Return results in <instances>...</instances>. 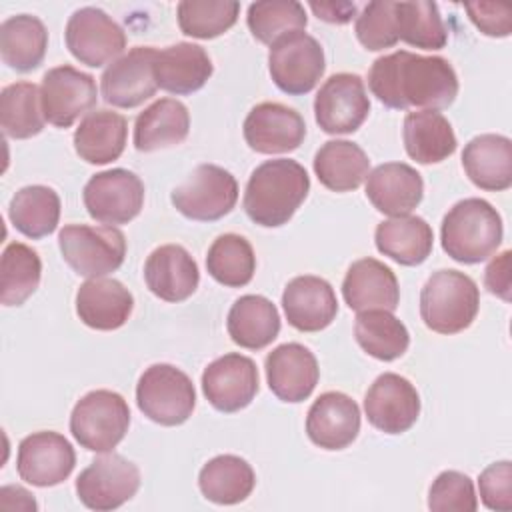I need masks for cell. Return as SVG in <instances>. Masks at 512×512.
I'll use <instances>...</instances> for the list:
<instances>
[{
    "instance_id": "4316f807",
    "label": "cell",
    "mask_w": 512,
    "mask_h": 512,
    "mask_svg": "<svg viewBox=\"0 0 512 512\" xmlns=\"http://www.w3.org/2000/svg\"><path fill=\"white\" fill-rule=\"evenodd\" d=\"M212 60L208 52L192 42H178L156 52L154 78L158 88L186 96L200 90L212 76Z\"/></svg>"
},
{
    "instance_id": "7c38bea8",
    "label": "cell",
    "mask_w": 512,
    "mask_h": 512,
    "mask_svg": "<svg viewBox=\"0 0 512 512\" xmlns=\"http://www.w3.org/2000/svg\"><path fill=\"white\" fill-rule=\"evenodd\" d=\"M140 488V470L128 458L106 452L76 478L78 500L96 512H108L128 502Z\"/></svg>"
},
{
    "instance_id": "4dcf8cb0",
    "label": "cell",
    "mask_w": 512,
    "mask_h": 512,
    "mask_svg": "<svg viewBox=\"0 0 512 512\" xmlns=\"http://www.w3.org/2000/svg\"><path fill=\"white\" fill-rule=\"evenodd\" d=\"M374 242L380 254L402 266L422 264L434 246V232L420 216H394L376 226Z\"/></svg>"
},
{
    "instance_id": "83f0119b",
    "label": "cell",
    "mask_w": 512,
    "mask_h": 512,
    "mask_svg": "<svg viewBox=\"0 0 512 512\" xmlns=\"http://www.w3.org/2000/svg\"><path fill=\"white\" fill-rule=\"evenodd\" d=\"M462 166L474 186L500 192L512 186V142L502 134L474 136L462 152Z\"/></svg>"
},
{
    "instance_id": "8992f818",
    "label": "cell",
    "mask_w": 512,
    "mask_h": 512,
    "mask_svg": "<svg viewBox=\"0 0 512 512\" xmlns=\"http://www.w3.org/2000/svg\"><path fill=\"white\" fill-rule=\"evenodd\" d=\"M136 404L148 420L160 426H180L194 412L196 390L180 368L152 364L138 378Z\"/></svg>"
},
{
    "instance_id": "f546056e",
    "label": "cell",
    "mask_w": 512,
    "mask_h": 512,
    "mask_svg": "<svg viewBox=\"0 0 512 512\" xmlns=\"http://www.w3.org/2000/svg\"><path fill=\"white\" fill-rule=\"evenodd\" d=\"M128 122L112 110H94L82 118L74 132V150L88 164H108L122 156Z\"/></svg>"
},
{
    "instance_id": "4fadbf2b",
    "label": "cell",
    "mask_w": 512,
    "mask_h": 512,
    "mask_svg": "<svg viewBox=\"0 0 512 512\" xmlns=\"http://www.w3.org/2000/svg\"><path fill=\"white\" fill-rule=\"evenodd\" d=\"M40 98L46 122L56 128H68L80 116L90 114L98 100V88L90 74L64 64L44 74Z\"/></svg>"
},
{
    "instance_id": "ab89813d",
    "label": "cell",
    "mask_w": 512,
    "mask_h": 512,
    "mask_svg": "<svg viewBox=\"0 0 512 512\" xmlns=\"http://www.w3.org/2000/svg\"><path fill=\"white\" fill-rule=\"evenodd\" d=\"M42 262L36 250L22 242H10L0 262V302L4 306L24 304L38 288Z\"/></svg>"
},
{
    "instance_id": "f1b7e54d",
    "label": "cell",
    "mask_w": 512,
    "mask_h": 512,
    "mask_svg": "<svg viewBox=\"0 0 512 512\" xmlns=\"http://www.w3.org/2000/svg\"><path fill=\"white\" fill-rule=\"evenodd\" d=\"M190 132L188 108L176 98H160L144 108L134 122V148L154 152L178 146Z\"/></svg>"
},
{
    "instance_id": "b9f144b4",
    "label": "cell",
    "mask_w": 512,
    "mask_h": 512,
    "mask_svg": "<svg viewBox=\"0 0 512 512\" xmlns=\"http://www.w3.org/2000/svg\"><path fill=\"white\" fill-rule=\"evenodd\" d=\"M208 274L228 288L246 286L256 270L252 244L240 234L218 236L206 254Z\"/></svg>"
},
{
    "instance_id": "5bb4252c",
    "label": "cell",
    "mask_w": 512,
    "mask_h": 512,
    "mask_svg": "<svg viewBox=\"0 0 512 512\" xmlns=\"http://www.w3.org/2000/svg\"><path fill=\"white\" fill-rule=\"evenodd\" d=\"M370 112L364 80L358 74H332L314 98L316 124L326 134L356 132Z\"/></svg>"
},
{
    "instance_id": "836d02e7",
    "label": "cell",
    "mask_w": 512,
    "mask_h": 512,
    "mask_svg": "<svg viewBox=\"0 0 512 512\" xmlns=\"http://www.w3.org/2000/svg\"><path fill=\"white\" fill-rule=\"evenodd\" d=\"M314 174L332 192H352L370 174L366 152L350 140H328L314 154Z\"/></svg>"
},
{
    "instance_id": "e575fe53",
    "label": "cell",
    "mask_w": 512,
    "mask_h": 512,
    "mask_svg": "<svg viewBox=\"0 0 512 512\" xmlns=\"http://www.w3.org/2000/svg\"><path fill=\"white\" fill-rule=\"evenodd\" d=\"M48 48V30L32 14H16L0 26V56L16 72L36 70Z\"/></svg>"
},
{
    "instance_id": "2e32d148",
    "label": "cell",
    "mask_w": 512,
    "mask_h": 512,
    "mask_svg": "<svg viewBox=\"0 0 512 512\" xmlns=\"http://www.w3.org/2000/svg\"><path fill=\"white\" fill-rule=\"evenodd\" d=\"M156 48L136 46L108 64L100 78V90L106 104L116 108H136L158 90L154 78Z\"/></svg>"
},
{
    "instance_id": "8fae6325",
    "label": "cell",
    "mask_w": 512,
    "mask_h": 512,
    "mask_svg": "<svg viewBox=\"0 0 512 512\" xmlns=\"http://www.w3.org/2000/svg\"><path fill=\"white\" fill-rule=\"evenodd\" d=\"M64 38L70 54L90 68L112 64L126 48L122 26L96 6L78 8L68 18Z\"/></svg>"
},
{
    "instance_id": "ee69618b",
    "label": "cell",
    "mask_w": 512,
    "mask_h": 512,
    "mask_svg": "<svg viewBox=\"0 0 512 512\" xmlns=\"http://www.w3.org/2000/svg\"><path fill=\"white\" fill-rule=\"evenodd\" d=\"M246 24L258 42L272 44L288 32L304 30L308 16L296 0H264L248 6Z\"/></svg>"
},
{
    "instance_id": "9c48e42d",
    "label": "cell",
    "mask_w": 512,
    "mask_h": 512,
    "mask_svg": "<svg viewBox=\"0 0 512 512\" xmlns=\"http://www.w3.org/2000/svg\"><path fill=\"white\" fill-rule=\"evenodd\" d=\"M174 208L198 222H214L232 212L238 200L236 178L216 164H200L172 190Z\"/></svg>"
},
{
    "instance_id": "d6986e66",
    "label": "cell",
    "mask_w": 512,
    "mask_h": 512,
    "mask_svg": "<svg viewBox=\"0 0 512 512\" xmlns=\"http://www.w3.org/2000/svg\"><path fill=\"white\" fill-rule=\"evenodd\" d=\"M306 136L300 112L280 102L254 106L244 120V140L260 154H284L296 150Z\"/></svg>"
},
{
    "instance_id": "60d3db41",
    "label": "cell",
    "mask_w": 512,
    "mask_h": 512,
    "mask_svg": "<svg viewBox=\"0 0 512 512\" xmlns=\"http://www.w3.org/2000/svg\"><path fill=\"white\" fill-rule=\"evenodd\" d=\"M396 32L398 40L422 50H440L448 42L438 4L428 0L396 2Z\"/></svg>"
},
{
    "instance_id": "f6af8a7d",
    "label": "cell",
    "mask_w": 512,
    "mask_h": 512,
    "mask_svg": "<svg viewBox=\"0 0 512 512\" xmlns=\"http://www.w3.org/2000/svg\"><path fill=\"white\" fill-rule=\"evenodd\" d=\"M354 32L358 42L372 52L392 48L398 42L396 32V2H368L356 14Z\"/></svg>"
},
{
    "instance_id": "44dd1931",
    "label": "cell",
    "mask_w": 512,
    "mask_h": 512,
    "mask_svg": "<svg viewBox=\"0 0 512 512\" xmlns=\"http://www.w3.org/2000/svg\"><path fill=\"white\" fill-rule=\"evenodd\" d=\"M360 432V408L344 392L320 394L306 414V434L324 450L350 446Z\"/></svg>"
},
{
    "instance_id": "6da1fadb",
    "label": "cell",
    "mask_w": 512,
    "mask_h": 512,
    "mask_svg": "<svg viewBox=\"0 0 512 512\" xmlns=\"http://www.w3.org/2000/svg\"><path fill=\"white\" fill-rule=\"evenodd\" d=\"M368 88L388 108L442 110L458 96V76L442 56L396 50L374 60Z\"/></svg>"
},
{
    "instance_id": "7402d4cb",
    "label": "cell",
    "mask_w": 512,
    "mask_h": 512,
    "mask_svg": "<svg viewBox=\"0 0 512 512\" xmlns=\"http://www.w3.org/2000/svg\"><path fill=\"white\" fill-rule=\"evenodd\" d=\"M282 308L292 328L300 332H320L338 314V300L330 282L304 274L292 278L282 292Z\"/></svg>"
},
{
    "instance_id": "7bdbcfd3",
    "label": "cell",
    "mask_w": 512,
    "mask_h": 512,
    "mask_svg": "<svg viewBox=\"0 0 512 512\" xmlns=\"http://www.w3.org/2000/svg\"><path fill=\"white\" fill-rule=\"evenodd\" d=\"M176 12L182 34L210 40L236 24L240 4L232 0H184Z\"/></svg>"
},
{
    "instance_id": "7dc6e473",
    "label": "cell",
    "mask_w": 512,
    "mask_h": 512,
    "mask_svg": "<svg viewBox=\"0 0 512 512\" xmlns=\"http://www.w3.org/2000/svg\"><path fill=\"white\" fill-rule=\"evenodd\" d=\"M480 500L486 508L498 512L512 510V464L508 460L494 462L480 472Z\"/></svg>"
},
{
    "instance_id": "3957f363",
    "label": "cell",
    "mask_w": 512,
    "mask_h": 512,
    "mask_svg": "<svg viewBox=\"0 0 512 512\" xmlns=\"http://www.w3.org/2000/svg\"><path fill=\"white\" fill-rule=\"evenodd\" d=\"M502 218L496 208L482 198L456 202L440 226L442 250L460 264L488 260L502 242Z\"/></svg>"
},
{
    "instance_id": "cb8c5ba5",
    "label": "cell",
    "mask_w": 512,
    "mask_h": 512,
    "mask_svg": "<svg viewBox=\"0 0 512 512\" xmlns=\"http://www.w3.org/2000/svg\"><path fill=\"white\" fill-rule=\"evenodd\" d=\"M342 296L350 310H388L394 312L400 302L398 278L390 266L376 258L352 262L342 282Z\"/></svg>"
},
{
    "instance_id": "d4e9b609",
    "label": "cell",
    "mask_w": 512,
    "mask_h": 512,
    "mask_svg": "<svg viewBox=\"0 0 512 512\" xmlns=\"http://www.w3.org/2000/svg\"><path fill=\"white\" fill-rule=\"evenodd\" d=\"M424 196V182L416 168L404 162H386L376 166L366 178V198L388 216L410 214Z\"/></svg>"
},
{
    "instance_id": "7a4b0ae2",
    "label": "cell",
    "mask_w": 512,
    "mask_h": 512,
    "mask_svg": "<svg viewBox=\"0 0 512 512\" xmlns=\"http://www.w3.org/2000/svg\"><path fill=\"white\" fill-rule=\"evenodd\" d=\"M310 192V176L290 158L266 160L256 166L244 190L246 216L264 228L286 224Z\"/></svg>"
},
{
    "instance_id": "5b68a950",
    "label": "cell",
    "mask_w": 512,
    "mask_h": 512,
    "mask_svg": "<svg viewBox=\"0 0 512 512\" xmlns=\"http://www.w3.org/2000/svg\"><path fill=\"white\" fill-rule=\"evenodd\" d=\"M130 426V408L126 400L112 390H92L84 394L72 414L70 432L74 440L98 454L112 452L126 436Z\"/></svg>"
},
{
    "instance_id": "d590c367",
    "label": "cell",
    "mask_w": 512,
    "mask_h": 512,
    "mask_svg": "<svg viewBox=\"0 0 512 512\" xmlns=\"http://www.w3.org/2000/svg\"><path fill=\"white\" fill-rule=\"evenodd\" d=\"M198 486L206 500L230 506L244 502L252 494L256 486V474L244 458L234 454H220L202 466L198 474Z\"/></svg>"
},
{
    "instance_id": "9a60e30c",
    "label": "cell",
    "mask_w": 512,
    "mask_h": 512,
    "mask_svg": "<svg viewBox=\"0 0 512 512\" xmlns=\"http://www.w3.org/2000/svg\"><path fill=\"white\" fill-rule=\"evenodd\" d=\"M368 422L384 434L410 430L420 416V396L410 380L400 374H380L364 396Z\"/></svg>"
},
{
    "instance_id": "f35d334b",
    "label": "cell",
    "mask_w": 512,
    "mask_h": 512,
    "mask_svg": "<svg viewBox=\"0 0 512 512\" xmlns=\"http://www.w3.org/2000/svg\"><path fill=\"white\" fill-rule=\"evenodd\" d=\"M46 124L40 88L32 82H14L0 92V126L4 136L26 140L42 132Z\"/></svg>"
},
{
    "instance_id": "816d5d0a",
    "label": "cell",
    "mask_w": 512,
    "mask_h": 512,
    "mask_svg": "<svg viewBox=\"0 0 512 512\" xmlns=\"http://www.w3.org/2000/svg\"><path fill=\"white\" fill-rule=\"evenodd\" d=\"M0 506L4 510H36V500L22 486H2L0 490Z\"/></svg>"
},
{
    "instance_id": "e0dca14e",
    "label": "cell",
    "mask_w": 512,
    "mask_h": 512,
    "mask_svg": "<svg viewBox=\"0 0 512 512\" xmlns=\"http://www.w3.org/2000/svg\"><path fill=\"white\" fill-rule=\"evenodd\" d=\"M76 452L72 444L58 432H34L18 444L16 470L18 476L38 488L62 484L74 470Z\"/></svg>"
},
{
    "instance_id": "1f68e13d",
    "label": "cell",
    "mask_w": 512,
    "mask_h": 512,
    "mask_svg": "<svg viewBox=\"0 0 512 512\" xmlns=\"http://www.w3.org/2000/svg\"><path fill=\"white\" fill-rule=\"evenodd\" d=\"M402 138L406 154L418 164H438L452 156L458 146L452 124L438 110L408 112Z\"/></svg>"
},
{
    "instance_id": "52a82bcc",
    "label": "cell",
    "mask_w": 512,
    "mask_h": 512,
    "mask_svg": "<svg viewBox=\"0 0 512 512\" xmlns=\"http://www.w3.org/2000/svg\"><path fill=\"white\" fill-rule=\"evenodd\" d=\"M58 246L66 264L86 278L116 272L126 256V238L116 226L68 224L58 234Z\"/></svg>"
},
{
    "instance_id": "d6a6232c",
    "label": "cell",
    "mask_w": 512,
    "mask_h": 512,
    "mask_svg": "<svg viewBox=\"0 0 512 512\" xmlns=\"http://www.w3.org/2000/svg\"><path fill=\"white\" fill-rule=\"evenodd\" d=\"M226 328L232 342L240 348L262 350L276 340L280 332V314L268 298L246 294L232 304Z\"/></svg>"
},
{
    "instance_id": "8d00e7d4",
    "label": "cell",
    "mask_w": 512,
    "mask_h": 512,
    "mask_svg": "<svg viewBox=\"0 0 512 512\" xmlns=\"http://www.w3.org/2000/svg\"><path fill=\"white\" fill-rule=\"evenodd\" d=\"M8 218L20 234L32 240H40L52 234L58 226L60 196L50 186H24L12 196L8 206Z\"/></svg>"
},
{
    "instance_id": "277c9868",
    "label": "cell",
    "mask_w": 512,
    "mask_h": 512,
    "mask_svg": "<svg viewBox=\"0 0 512 512\" xmlns=\"http://www.w3.org/2000/svg\"><path fill=\"white\" fill-rule=\"evenodd\" d=\"M480 308L476 282L458 270L434 272L420 292V316L432 332L458 334L466 330Z\"/></svg>"
},
{
    "instance_id": "ba28073f",
    "label": "cell",
    "mask_w": 512,
    "mask_h": 512,
    "mask_svg": "<svg viewBox=\"0 0 512 512\" xmlns=\"http://www.w3.org/2000/svg\"><path fill=\"white\" fill-rule=\"evenodd\" d=\"M324 68L326 62L320 42L304 30L288 32L270 44L268 70L284 94H308L320 82Z\"/></svg>"
},
{
    "instance_id": "30bf717a",
    "label": "cell",
    "mask_w": 512,
    "mask_h": 512,
    "mask_svg": "<svg viewBox=\"0 0 512 512\" xmlns=\"http://www.w3.org/2000/svg\"><path fill=\"white\" fill-rule=\"evenodd\" d=\"M84 206L96 222L106 226L128 224L144 206V184L126 168L94 174L82 190Z\"/></svg>"
},
{
    "instance_id": "c3c4849f",
    "label": "cell",
    "mask_w": 512,
    "mask_h": 512,
    "mask_svg": "<svg viewBox=\"0 0 512 512\" xmlns=\"http://www.w3.org/2000/svg\"><path fill=\"white\" fill-rule=\"evenodd\" d=\"M474 26L492 38H506L512 32V8L498 2H468L464 4Z\"/></svg>"
},
{
    "instance_id": "484cf974",
    "label": "cell",
    "mask_w": 512,
    "mask_h": 512,
    "mask_svg": "<svg viewBox=\"0 0 512 512\" xmlns=\"http://www.w3.org/2000/svg\"><path fill=\"white\" fill-rule=\"evenodd\" d=\"M134 310L132 292L114 278H90L76 292V314L94 330L124 326Z\"/></svg>"
},
{
    "instance_id": "ac0fdd59",
    "label": "cell",
    "mask_w": 512,
    "mask_h": 512,
    "mask_svg": "<svg viewBox=\"0 0 512 512\" xmlns=\"http://www.w3.org/2000/svg\"><path fill=\"white\" fill-rule=\"evenodd\" d=\"M202 392L218 412L246 408L258 392V368L252 358L230 352L210 362L202 372Z\"/></svg>"
},
{
    "instance_id": "f907efd6",
    "label": "cell",
    "mask_w": 512,
    "mask_h": 512,
    "mask_svg": "<svg viewBox=\"0 0 512 512\" xmlns=\"http://www.w3.org/2000/svg\"><path fill=\"white\" fill-rule=\"evenodd\" d=\"M310 10L324 22L330 24H346L356 16L354 2H310Z\"/></svg>"
},
{
    "instance_id": "74e56055",
    "label": "cell",
    "mask_w": 512,
    "mask_h": 512,
    "mask_svg": "<svg viewBox=\"0 0 512 512\" xmlns=\"http://www.w3.org/2000/svg\"><path fill=\"white\" fill-rule=\"evenodd\" d=\"M354 336L360 348L376 360L392 362L410 346L408 328L388 310H362L354 320Z\"/></svg>"
},
{
    "instance_id": "bcb514c9",
    "label": "cell",
    "mask_w": 512,
    "mask_h": 512,
    "mask_svg": "<svg viewBox=\"0 0 512 512\" xmlns=\"http://www.w3.org/2000/svg\"><path fill=\"white\" fill-rule=\"evenodd\" d=\"M428 508L434 512H474L478 498L472 480L458 470H444L428 492Z\"/></svg>"
},
{
    "instance_id": "ffe728a7",
    "label": "cell",
    "mask_w": 512,
    "mask_h": 512,
    "mask_svg": "<svg viewBox=\"0 0 512 512\" xmlns=\"http://www.w3.org/2000/svg\"><path fill=\"white\" fill-rule=\"evenodd\" d=\"M264 368L272 394L292 404L306 400L320 378L316 356L298 342H286L268 352Z\"/></svg>"
},
{
    "instance_id": "603a6c76",
    "label": "cell",
    "mask_w": 512,
    "mask_h": 512,
    "mask_svg": "<svg viewBox=\"0 0 512 512\" xmlns=\"http://www.w3.org/2000/svg\"><path fill=\"white\" fill-rule=\"evenodd\" d=\"M148 290L164 302L190 298L200 282L196 260L180 244H164L150 252L144 264Z\"/></svg>"
},
{
    "instance_id": "681fc988",
    "label": "cell",
    "mask_w": 512,
    "mask_h": 512,
    "mask_svg": "<svg viewBox=\"0 0 512 512\" xmlns=\"http://www.w3.org/2000/svg\"><path fill=\"white\" fill-rule=\"evenodd\" d=\"M510 256H512V252L504 250L502 254L494 256L484 270V286L488 288V292L506 302L510 300V288H512Z\"/></svg>"
}]
</instances>
